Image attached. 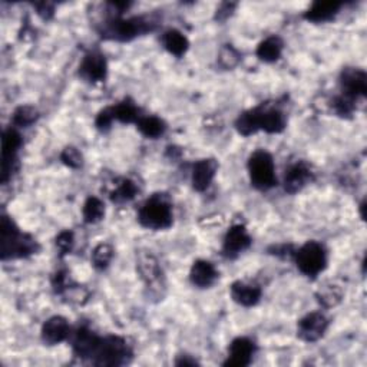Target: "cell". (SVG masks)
<instances>
[{
	"label": "cell",
	"mask_w": 367,
	"mask_h": 367,
	"mask_svg": "<svg viewBox=\"0 0 367 367\" xmlns=\"http://www.w3.org/2000/svg\"><path fill=\"white\" fill-rule=\"evenodd\" d=\"M0 255L2 260L9 259H23V257L32 255L38 251V243L27 234H23L18 226L13 223V219L4 215L2 217V227H0Z\"/></svg>",
	"instance_id": "1"
},
{
	"label": "cell",
	"mask_w": 367,
	"mask_h": 367,
	"mask_svg": "<svg viewBox=\"0 0 367 367\" xmlns=\"http://www.w3.org/2000/svg\"><path fill=\"white\" fill-rule=\"evenodd\" d=\"M153 29V22L145 18H128L124 19L121 16H112L102 25L99 30L101 36L105 39L118 41V42H129L135 39L136 36L148 32Z\"/></svg>",
	"instance_id": "2"
},
{
	"label": "cell",
	"mask_w": 367,
	"mask_h": 367,
	"mask_svg": "<svg viewBox=\"0 0 367 367\" xmlns=\"http://www.w3.org/2000/svg\"><path fill=\"white\" fill-rule=\"evenodd\" d=\"M138 221L148 230H167L172 226V207L164 194L146 200L138 212Z\"/></svg>",
	"instance_id": "3"
},
{
	"label": "cell",
	"mask_w": 367,
	"mask_h": 367,
	"mask_svg": "<svg viewBox=\"0 0 367 367\" xmlns=\"http://www.w3.org/2000/svg\"><path fill=\"white\" fill-rule=\"evenodd\" d=\"M132 359V350L128 343L118 336L101 337L98 349L92 357L96 366H124Z\"/></svg>",
	"instance_id": "4"
},
{
	"label": "cell",
	"mask_w": 367,
	"mask_h": 367,
	"mask_svg": "<svg viewBox=\"0 0 367 367\" xmlns=\"http://www.w3.org/2000/svg\"><path fill=\"white\" fill-rule=\"evenodd\" d=\"M248 175L257 190H270L277 184L273 157L264 151H255L248 160Z\"/></svg>",
	"instance_id": "5"
},
{
	"label": "cell",
	"mask_w": 367,
	"mask_h": 367,
	"mask_svg": "<svg viewBox=\"0 0 367 367\" xmlns=\"http://www.w3.org/2000/svg\"><path fill=\"white\" fill-rule=\"evenodd\" d=\"M297 269L307 277H317L327 266V254L320 243L309 241L296 252Z\"/></svg>",
	"instance_id": "6"
},
{
	"label": "cell",
	"mask_w": 367,
	"mask_h": 367,
	"mask_svg": "<svg viewBox=\"0 0 367 367\" xmlns=\"http://www.w3.org/2000/svg\"><path fill=\"white\" fill-rule=\"evenodd\" d=\"M136 270L145 283L150 288H160L164 285V271L155 259V255L151 251L141 250L136 254Z\"/></svg>",
	"instance_id": "7"
},
{
	"label": "cell",
	"mask_w": 367,
	"mask_h": 367,
	"mask_svg": "<svg viewBox=\"0 0 367 367\" xmlns=\"http://www.w3.org/2000/svg\"><path fill=\"white\" fill-rule=\"evenodd\" d=\"M22 146V136L15 128H9L4 132L2 136V184H6L12 176L15 168L16 155Z\"/></svg>",
	"instance_id": "8"
},
{
	"label": "cell",
	"mask_w": 367,
	"mask_h": 367,
	"mask_svg": "<svg viewBox=\"0 0 367 367\" xmlns=\"http://www.w3.org/2000/svg\"><path fill=\"white\" fill-rule=\"evenodd\" d=\"M340 88L343 96L357 101L367 95V75L363 69L346 67L340 75Z\"/></svg>",
	"instance_id": "9"
},
{
	"label": "cell",
	"mask_w": 367,
	"mask_h": 367,
	"mask_svg": "<svg viewBox=\"0 0 367 367\" xmlns=\"http://www.w3.org/2000/svg\"><path fill=\"white\" fill-rule=\"evenodd\" d=\"M78 73L84 81L89 84H98L105 81L108 73V63L105 56L99 52L86 53L79 65Z\"/></svg>",
	"instance_id": "10"
},
{
	"label": "cell",
	"mask_w": 367,
	"mask_h": 367,
	"mask_svg": "<svg viewBox=\"0 0 367 367\" xmlns=\"http://www.w3.org/2000/svg\"><path fill=\"white\" fill-rule=\"evenodd\" d=\"M328 320L321 313H310L304 316L297 324V335L303 342L314 343L320 340L327 332Z\"/></svg>",
	"instance_id": "11"
},
{
	"label": "cell",
	"mask_w": 367,
	"mask_h": 367,
	"mask_svg": "<svg viewBox=\"0 0 367 367\" xmlns=\"http://www.w3.org/2000/svg\"><path fill=\"white\" fill-rule=\"evenodd\" d=\"M251 243L252 240L244 226L241 224L233 226L224 237L223 254L227 257V259H236V257H238L241 252L250 248Z\"/></svg>",
	"instance_id": "12"
},
{
	"label": "cell",
	"mask_w": 367,
	"mask_h": 367,
	"mask_svg": "<svg viewBox=\"0 0 367 367\" xmlns=\"http://www.w3.org/2000/svg\"><path fill=\"white\" fill-rule=\"evenodd\" d=\"M255 354V345L247 337H237L228 347V356L224 366L230 367H245L252 361Z\"/></svg>",
	"instance_id": "13"
},
{
	"label": "cell",
	"mask_w": 367,
	"mask_h": 367,
	"mask_svg": "<svg viewBox=\"0 0 367 367\" xmlns=\"http://www.w3.org/2000/svg\"><path fill=\"white\" fill-rule=\"evenodd\" d=\"M101 337L96 336L91 328L88 327H79L75 335H73L72 340V349L77 357L84 360H92Z\"/></svg>",
	"instance_id": "14"
},
{
	"label": "cell",
	"mask_w": 367,
	"mask_h": 367,
	"mask_svg": "<svg viewBox=\"0 0 367 367\" xmlns=\"http://www.w3.org/2000/svg\"><path fill=\"white\" fill-rule=\"evenodd\" d=\"M70 335V327L65 317L53 316L45 321L42 326V340L48 346H56L65 342Z\"/></svg>",
	"instance_id": "15"
},
{
	"label": "cell",
	"mask_w": 367,
	"mask_h": 367,
	"mask_svg": "<svg viewBox=\"0 0 367 367\" xmlns=\"http://www.w3.org/2000/svg\"><path fill=\"white\" fill-rule=\"evenodd\" d=\"M257 127L267 134H280L285 128V117L277 108L257 106Z\"/></svg>",
	"instance_id": "16"
},
{
	"label": "cell",
	"mask_w": 367,
	"mask_h": 367,
	"mask_svg": "<svg viewBox=\"0 0 367 367\" xmlns=\"http://www.w3.org/2000/svg\"><path fill=\"white\" fill-rule=\"evenodd\" d=\"M309 181H311L310 168L304 162H297L285 171L284 190L288 194H296L307 186Z\"/></svg>",
	"instance_id": "17"
},
{
	"label": "cell",
	"mask_w": 367,
	"mask_h": 367,
	"mask_svg": "<svg viewBox=\"0 0 367 367\" xmlns=\"http://www.w3.org/2000/svg\"><path fill=\"white\" fill-rule=\"evenodd\" d=\"M217 169H218V164L212 158H205V160L198 161L194 165V169H193V187H194V190L198 191V193L205 191L211 186L212 179L215 178Z\"/></svg>",
	"instance_id": "18"
},
{
	"label": "cell",
	"mask_w": 367,
	"mask_h": 367,
	"mask_svg": "<svg viewBox=\"0 0 367 367\" xmlns=\"http://www.w3.org/2000/svg\"><path fill=\"white\" fill-rule=\"evenodd\" d=\"M230 292L233 300L243 307H252L262 299V288L259 285L247 284L243 281L233 283Z\"/></svg>",
	"instance_id": "19"
},
{
	"label": "cell",
	"mask_w": 367,
	"mask_h": 367,
	"mask_svg": "<svg viewBox=\"0 0 367 367\" xmlns=\"http://www.w3.org/2000/svg\"><path fill=\"white\" fill-rule=\"evenodd\" d=\"M217 277L218 273L215 266L207 260H197L190 271V280L198 288L211 287L215 283Z\"/></svg>",
	"instance_id": "20"
},
{
	"label": "cell",
	"mask_w": 367,
	"mask_h": 367,
	"mask_svg": "<svg viewBox=\"0 0 367 367\" xmlns=\"http://www.w3.org/2000/svg\"><path fill=\"white\" fill-rule=\"evenodd\" d=\"M342 4L339 2H316L304 13V19L313 23H323L332 20L340 11Z\"/></svg>",
	"instance_id": "21"
},
{
	"label": "cell",
	"mask_w": 367,
	"mask_h": 367,
	"mask_svg": "<svg viewBox=\"0 0 367 367\" xmlns=\"http://www.w3.org/2000/svg\"><path fill=\"white\" fill-rule=\"evenodd\" d=\"M162 45L171 55L176 58H182L190 48V42L186 38V34L176 29H169L162 34Z\"/></svg>",
	"instance_id": "22"
},
{
	"label": "cell",
	"mask_w": 367,
	"mask_h": 367,
	"mask_svg": "<svg viewBox=\"0 0 367 367\" xmlns=\"http://www.w3.org/2000/svg\"><path fill=\"white\" fill-rule=\"evenodd\" d=\"M343 288L339 284L333 281H327L317 290L316 299L323 307L330 309L337 306L343 300Z\"/></svg>",
	"instance_id": "23"
},
{
	"label": "cell",
	"mask_w": 367,
	"mask_h": 367,
	"mask_svg": "<svg viewBox=\"0 0 367 367\" xmlns=\"http://www.w3.org/2000/svg\"><path fill=\"white\" fill-rule=\"evenodd\" d=\"M284 44L278 38V36H270V38L264 39L259 46H257V56H259L263 62L271 63L280 59L283 53Z\"/></svg>",
	"instance_id": "24"
},
{
	"label": "cell",
	"mask_w": 367,
	"mask_h": 367,
	"mask_svg": "<svg viewBox=\"0 0 367 367\" xmlns=\"http://www.w3.org/2000/svg\"><path fill=\"white\" fill-rule=\"evenodd\" d=\"M138 131L150 139H157L164 135L167 127L165 122L158 117H141L136 122Z\"/></svg>",
	"instance_id": "25"
},
{
	"label": "cell",
	"mask_w": 367,
	"mask_h": 367,
	"mask_svg": "<svg viewBox=\"0 0 367 367\" xmlns=\"http://www.w3.org/2000/svg\"><path fill=\"white\" fill-rule=\"evenodd\" d=\"M111 109H112V114H114L115 121H120L122 124H134V122L136 124L138 120L141 118L139 109L129 99H125V101L111 106Z\"/></svg>",
	"instance_id": "26"
},
{
	"label": "cell",
	"mask_w": 367,
	"mask_h": 367,
	"mask_svg": "<svg viewBox=\"0 0 367 367\" xmlns=\"http://www.w3.org/2000/svg\"><path fill=\"white\" fill-rule=\"evenodd\" d=\"M82 217L86 224H96L105 217V205L98 197H89L82 208Z\"/></svg>",
	"instance_id": "27"
},
{
	"label": "cell",
	"mask_w": 367,
	"mask_h": 367,
	"mask_svg": "<svg viewBox=\"0 0 367 367\" xmlns=\"http://www.w3.org/2000/svg\"><path fill=\"white\" fill-rule=\"evenodd\" d=\"M114 259V248L111 244L101 243L92 251V263L95 269L105 270Z\"/></svg>",
	"instance_id": "28"
},
{
	"label": "cell",
	"mask_w": 367,
	"mask_h": 367,
	"mask_svg": "<svg viewBox=\"0 0 367 367\" xmlns=\"http://www.w3.org/2000/svg\"><path fill=\"white\" fill-rule=\"evenodd\" d=\"M236 128L238 131L240 135L243 136H250L252 134H255L259 131V127H257V111L255 108L250 109V111L243 112L237 121H236Z\"/></svg>",
	"instance_id": "29"
},
{
	"label": "cell",
	"mask_w": 367,
	"mask_h": 367,
	"mask_svg": "<svg viewBox=\"0 0 367 367\" xmlns=\"http://www.w3.org/2000/svg\"><path fill=\"white\" fill-rule=\"evenodd\" d=\"M136 195V186L131 179H120V182L115 186L114 191L111 193V200L114 202H127L134 200Z\"/></svg>",
	"instance_id": "30"
},
{
	"label": "cell",
	"mask_w": 367,
	"mask_h": 367,
	"mask_svg": "<svg viewBox=\"0 0 367 367\" xmlns=\"http://www.w3.org/2000/svg\"><path fill=\"white\" fill-rule=\"evenodd\" d=\"M39 114L33 106L25 105V106H19L16 111L13 112V124L19 128H27L32 124H34L38 121Z\"/></svg>",
	"instance_id": "31"
},
{
	"label": "cell",
	"mask_w": 367,
	"mask_h": 367,
	"mask_svg": "<svg viewBox=\"0 0 367 367\" xmlns=\"http://www.w3.org/2000/svg\"><path fill=\"white\" fill-rule=\"evenodd\" d=\"M240 60H241V55L233 45H224L221 48V51H219L218 63L221 65L224 69L236 67Z\"/></svg>",
	"instance_id": "32"
},
{
	"label": "cell",
	"mask_w": 367,
	"mask_h": 367,
	"mask_svg": "<svg viewBox=\"0 0 367 367\" xmlns=\"http://www.w3.org/2000/svg\"><path fill=\"white\" fill-rule=\"evenodd\" d=\"M60 161L69 167V168H81L82 164H84V157L82 154L78 151V148H75V146H66V148L62 151L60 154Z\"/></svg>",
	"instance_id": "33"
},
{
	"label": "cell",
	"mask_w": 367,
	"mask_h": 367,
	"mask_svg": "<svg viewBox=\"0 0 367 367\" xmlns=\"http://www.w3.org/2000/svg\"><path fill=\"white\" fill-rule=\"evenodd\" d=\"M333 109L335 112L339 115V117H343V118H349L353 115L354 109H356V102L346 98V96H339L333 101Z\"/></svg>",
	"instance_id": "34"
},
{
	"label": "cell",
	"mask_w": 367,
	"mask_h": 367,
	"mask_svg": "<svg viewBox=\"0 0 367 367\" xmlns=\"http://www.w3.org/2000/svg\"><path fill=\"white\" fill-rule=\"evenodd\" d=\"M75 244V238H73V233L69 230H65L59 233L56 237V247L60 251V254H69Z\"/></svg>",
	"instance_id": "35"
},
{
	"label": "cell",
	"mask_w": 367,
	"mask_h": 367,
	"mask_svg": "<svg viewBox=\"0 0 367 367\" xmlns=\"http://www.w3.org/2000/svg\"><path fill=\"white\" fill-rule=\"evenodd\" d=\"M114 121H115V118L112 114V109H111V106H109V108L102 109V111L98 114V117L95 120V125L99 131H108L109 128H111Z\"/></svg>",
	"instance_id": "36"
},
{
	"label": "cell",
	"mask_w": 367,
	"mask_h": 367,
	"mask_svg": "<svg viewBox=\"0 0 367 367\" xmlns=\"http://www.w3.org/2000/svg\"><path fill=\"white\" fill-rule=\"evenodd\" d=\"M234 8H236L234 4H223L221 6H219V9H217V19H219V20L227 19L233 13Z\"/></svg>",
	"instance_id": "37"
},
{
	"label": "cell",
	"mask_w": 367,
	"mask_h": 367,
	"mask_svg": "<svg viewBox=\"0 0 367 367\" xmlns=\"http://www.w3.org/2000/svg\"><path fill=\"white\" fill-rule=\"evenodd\" d=\"M36 8H38V13L44 18V19H49L52 18L53 15V5L51 4H41V5H36Z\"/></svg>",
	"instance_id": "38"
},
{
	"label": "cell",
	"mask_w": 367,
	"mask_h": 367,
	"mask_svg": "<svg viewBox=\"0 0 367 367\" xmlns=\"http://www.w3.org/2000/svg\"><path fill=\"white\" fill-rule=\"evenodd\" d=\"M176 366H197V360L191 359L190 356H179V359H176L175 361Z\"/></svg>",
	"instance_id": "39"
}]
</instances>
